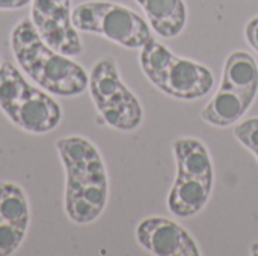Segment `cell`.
Listing matches in <instances>:
<instances>
[{"mask_svg":"<svg viewBox=\"0 0 258 256\" xmlns=\"http://www.w3.org/2000/svg\"><path fill=\"white\" fill-rule=\"evenodd\" d=\"M67 175L65 211L77 225L97 220L107 204V174L98 149L85 137L67 136L56 142Z\"/></svg>","mask_w":258,"mask_h":256,"instance_id":"obj_1","label":"cell"},{"mask_svg":"<svg viewBox=\"0 0 258 256\" xmlns=\"http://www.w3.org/2000/svg\"><path fill=\"white\" fill-rule=\"evenodd\" d=\"M11 48L23 72L45 92L76 97L89 84L86 71L71 57L48 47L38 35L32 20H23L12 29Z\"/></svg>","mask_w":258,"mask_h":256,"instance_id":"obj_2","label":"cell"},{"mask_svg":"<svg viewBox=\"0 0 258 256\" xmlns=\"http://www.w3.org/2000/svg\"><path fill=\"white\" fill-rule=\"evenodd\" d=\"M139 62L147 78L177 100L203 98L215 84V77L207 66L174 54L154 38L142 47Z\"/></svg>","mask_w":258,"mask_h":256,"instance_id":"obj_3","label":"cell"},{"mask_svg":"<svg viewBox=\"0 0 258 256\" xmlns=\"http://www.w3.org/2000/svg\"><path fill=\"white\" fill-rule=\"evenodd\" d=\"M0 109L18 128L32 134L53 131L62 119L60 106L32 86L9 60L0 65Z\"/></svg>","mask_w":258,"mask_h":256,"instance_id":"obj_4","label":"cell"},{"mask_svg":"<svg viewBox=\"0 0 258 256\" xmlns=\"http://www.w3.org/2000/svg\"><path fill=\"white\" fill-rule=\"evenodd\" d=\"M177 177L168 196V208L178 217L198 214L209 202L213 189V164L203 142L183 137L174 142Z\"/></svg>","mask_w":258,"mask_h":256,"instance_id":"obj_5","label":"cell"},{"mask_svg":"<svg viewBox=\"0 0 258 256\" xmlns=\"http://www.w3.org/2000/svg\"><path fill=\"white\" fill-rule=\"evenodd\" d=\"M257 94L255 59L246 51H234L227 57L221 86L201 110V118L215 127H230L246 115Z\"/></svg>","mask_w":258,"mask_h":256,"instance_id":"obj_6","label":"cell"},{"mask_svg":"<svg viewBox=\"0 0 258 256\" xmlns=\"http://www.w3.org/2000/svg\"><path fill=\"white\" fill-rule=\"evenodd\" d=\"M80 32L95 33L125 48H142L153 36L148 23L127 6L112 2H85L71 12Z\"/></svg>","mask_w":258,"mask_h":256,"instance_id":"obj_7","label":"cell"},{"mask_svg":"<svg viewBox=\"0 0 258 256\" xmlns=\"http://www.w3.org/2000/svg\"><path fill=\"white\" fill-rule=\"evenodd\" d=\"M88 86L92 101L107 125L119 131H133L142 124V106L122 83L113 59L104 57L92 66Z\"/></svg>","mask_w":258,"mask_h":256,"instance_id":"obj_8","label":"cell"},{"mask_svg":"<svg viewBox=\"0 0 258 256\" xmlns=\"http://www.w3.org/2000/svg\"><path fill=\"white\" fill-rule=\"evenodd\" d=\"M30 20L42 41L63 56H79L82 41L71 18V0H32Z\"/></svg>","mask_w":258,"mask_h":256,"instance_id":"obj_9","label":"cell"},{"mask_svg":"<svg viewBox=\"0 0 258 256\" xmlns=\"http://www.w3.org/2000/svg\"><path fill=\"white\" fill-rule=\"evenodd\" d=\"M138 243L157 256H200L192 235L177 222L166 217L144 219L136 228Z\"/></svg>","mask_w":258,"mask_h":256,"instance_id":"obj_10","label":"cell"},{"mask_svg":"<svg viewBox=\"0 0 258 256\" xmlns=\"http://www.w3.org/2000/svg\"><path fill=\"white\" fill-rule=\"evenodd\" d=\"M145 12L151 29L162 38L178 36L187 21L184 0H135Z\"/></svg>","mask_w":258,"mask_h":256,"instance_id":"obj_11","label":"cell"},{"mask_svg":"<svg viewBox=\"0 0 258 256\" xmlns=\"http://www.w3.org/2000/svg\"><path fill=\"white\" fill-rule=\"evenodd\" d=\"M0 219L24 229L29 226V202L17 184L0 181Z\"/></svg>","mask_w":258,"mask_h":256,"instance_id":"obj_12","label":"cell"},{"mask_svg":"<svg viewBox=\"0 0 258 256\" xmlns=\"http://www.w3.org/2000/svg\"><path fill=\"white\" fill-rule=\"evenodd\" d=\"M26 231L27 229L0 219V256L12 255L21 246Z\"/></svg>","mask_w":258,"mask_h":256,"instance_id":"obj_13","label":"cell"},{"mask_svg":"<svg viewBox=\"0 0 258 256\" xmlns=\"http://www.w3.org/2000/svg\"><path fill=\"white\" fill-rule=\"evenodd\" d=\"M234 137L258 160V118H249L234 127Z\"/></svg>","mask_w":258,"mask_h":256,"instance_id":"obj_14","label":"cell"},{"mask_svg":"<svg viewBox=\"0 0 258 256\" xmlns=\"http://www.w3.org/2000/svg\"><path fill=\"white\" fill-rule=\"evenodd\" d=\"M245 38L248 44L258 53V17L249 20V23L245 27Z\"/></svg>","mask_w":258,"mask_h":256,"instance_id":"obj_15","label":"cell"},{"mask_svg":"<svg viewBox=\"0 0 258 256\" xmlns=\"http://www.w3.org/2000/svg\"><path fill=\"white\" fill-rule=\"evenodd\" d=\"M29 3H32V0H0V9H20L27 6Z\"/></svg>","mask_w":258,"mask_h":256,"instance_id":"obj_16","label":"cell"},{"mask_svg":"<svg viewBox=\"0 0 258 256\" xmlns=\"http://www.w3.org/2000/svg\"><path fill=\"white\" fill-rule=\"evenodd\" d=\"M251 255L258 256V243H255V244H252V246H251Z\"/></svg>","mask_w":258,"mask_h":256,"instance_id":"obj_17","label":"cell"},{"mask_svg":"<svg viewBox=\"0 0 258 256\" xmlns=\"http://www.w3.org/2000/svg\"><path fill=\"white\" fill-rule=\"evenodd\" d=\"M0 65H2V63H0Z\"/></svg>","mask_w":258,"mask_h":256,"instance_id":"obj_18","label":"cell"}]
</instances>
